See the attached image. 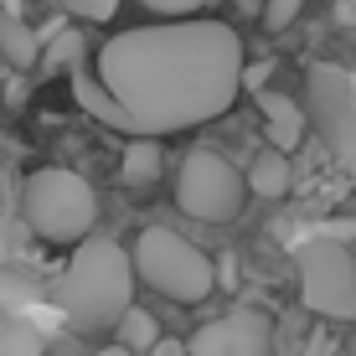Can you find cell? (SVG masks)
I'll list each match as a JSON object with an SVG mask.
<instances>
[{
	"instance_id": "cell-1",
	"label": "cell",
	"mask_w": 356,
	"mask_h": 356,
	"mask_svg": "<svg viewBox=\"0 0 356 356\" xmlns=\"http://www.w3.org/2000/svg\"><path fill=\"white\" fill-rule=\"evenodd\" d=\"M98 83L124 108V134H181L232 108L243 88V42L207 16L134 26L104 42Z\"/></svg>"
},
{
	"instance_id": "cell-2",
	"label": "cell",
	"mask_w": 356,
	"mask_h": 356,
	"mask_svg": "<svg viewBox=\"0 0 356 356\" xmlns=\"http://www.w3.org/2000/svg\"><path fill=\"white\" fill-rule=\"evenodd\" d=\"M134 279H140L134 274V259L119 243L83 238L78 253H72L67 268H63V279L52 284V305L72 325L104 330V325H119L124 310L134 305Z\"/></svg>"
},
{
	"instance_id": "cell-3",
	"label": "cell",
	"mask_w": 356,
	"mask_h": 356,
	"mask_svg": "<svg viewBox=\"0 0 356 356\" xmlns=\"http://www.w3.org/2000/svg\"><path fill=\"white\" fill-rule=\"evenodd\" d=\"M129 259H134V274H140L145 284L155 294H165V300H176V305H202L207 294L217 289L212 259L170 227H145L140 238H134Z\"/></svg>"
},
{
	"instance_id": "cell-4",
	"label": "cell",
	"mask_w": 356,
	"mask_h": 356,
	"mask_svg": "<svg viewBox=\"0 0 356 356\" xmlns=\"http://www.w3.org/2000/svg\"><path fill=\"white\" fill-rule=\"evenodd\" d=\"M21 212H26V222L36 238L47 243H83L98 222V196L93 186L78 176V170H36L26 176V186H21Z\"/></svg>"
},
{
	"instance_id": "cell-5",
	"label": "cell",
	"mask_w": 356,
	"mask_h": 356,
	"mask_svg": "<svg viewBox=\"0 0 356 356\" xmlns=\"http://www.w3.org/2000/svg\"><path fill=\"white\" fill-rule=\"evenodd\" d=\"M248 181L243 170L217 150H191L181 161V176H176V202L181 212L196 217V222H232L248 202Z\"/></svg>"
},
{
	"instance_id": "cell-6",
	"label": "cell",
	"mask_w": 356,
	"mask_h": 356,
	"mask_svg": "<svg viewBox=\"0 0 356 356\" xmlns=\"http://www.w3.org/2000/svg\"><path fill=\"white\" fill-rule=\"evenodd\" d=\"M300 300L305 310L325 315V321L356 315V259L346 253V243L315 238L300 248Z\"/></svg>"
},
{
	"instance_id": "cell-7",
	"label": "cell",
	"mask_w": 356,
	"mask_h": 356,
	"mask_svg": "<svg viewBox=\"0 0 356 356\" xmlns=\"http://www.w3.org/2000/svg\"><path fill=\"white\" fill-rule=\"evenodd\" d=\"M310 114L321 134L330 140V150L346 161V170L356 176V78L346 67H315L310 72Z\"/></svg>"
},
{
	"instance_id": "cell-8",
	"label": "cell",
	"mask_w": 356,
	"mask_h": 356,
	"mask_svg": "<svg viewBox=\"0 0 356 356\" xmlns=\"http://www.w3.org/2000/svg\"><path fill=\"white\" fill-rule=\"evenodd\" d=\"M227 356H274V321L259 305H238L227 315Z\"/></svg>"
},
{
	"instance_id": "cell-9",
	"label": "cell",
	"mask_w": 356,
	"mask_h": 356,
	"mask_svg": "<svg viewBox=\"0 0 356 356\" xmlns=\"http://www.w3.org/2000/svg\"><path fill=\"white\" fill-rule=\"evenodd\" d=\"M259 108H264V124H268V145L294 155L305 140V108L284 93H259Z\"/></svg>"
},
{
	"instance_id": "cell-10",
	"label": "cell",
	"mask_w": 356,
	"mask_h": 356,
	"mask_svg": "<svg viewBox=\"0 0 356 356\" xmlns=\"http://www.w3.org/2000/svg\"><path fill=\"white\" fill-rule=\"evenodd\" d=\"M83 63V31L67 26H42V57H36V78H57V72H72Z\"/></svg>"
},
{
	"instance_id": "cell-11",
	"label": "cell",
	"mask_w": 356,
	"mask_h": 356,
	"mask_svg": "<svg viewBox=\"0 0 356 356\" xmlns=\"http://www.w3.org/2000/svg\"><path fill=\"white\" fill-rule=\"evenodd\" d=\"M0 57H6L10 67H36V57H42V31H31L26 21L16 16V10L0 6Z\"/></svg>"
},
{
	"instance_id": "cell-12",
	"label": "cell",
	"mask_w": 356,
	"mask_h": 356,
	"mask_svg": "<svg viewBox=\"0 0 356 356\" xmlns=\"http://www.w3.org/2000/svg\"><path fill=\"white\" fill-rule=\"evenodd\" d=\"M289 186H294L289 150H274V145H268L264 155H253V165H248V191L253 196H284Z\"/></svg>"
},
{
	"instance_id": "cell-13",
	"label": "cell",
	"mask_w": 356,
	"mask_h": 356,
	"mask_svg": "<svg viewBox=\"0 0 356 356\" xmlns=\"http://www.w3.org/2000/svg\"><path fill=\"white\" fill-rule=\"evenodd\" d=\"M161 165H165L161 140H150V134H134V145H129L124 165H119V176H124V186L145 191V186H155V181H161Z\"/></svg>"
},
{
	"instance_id": "cell-14",
	"label": "cell",
	"mask_w": 356,
	"mask_h": 356,
	"mask_svg": "<svg viewBox=\"0 0 356 356\" xmlns=\"http://www.w3.org/2000/svg\"><path fill=\"white\" fill-rule=\"evenodd\" d=\"M0 356H42V325L31 310H0Z\"/></svg>"
},
{
	"instance_id": "cell-15",
	"label": "cell",
	"mask_w": 356,
	"mask_h": 356,
	"mask_svg": "<svg viewBox=\"0 0 356 356\" xmlns=\"http://www.w3.org/2000/svg\"><path fill=\"white\" fill-rule=\"evenodd\" d=\"M155 341H161V325H155V315H150V310H134V305H129L124 321H119V346H129L134 356H140V351H150Z\"/></svg>"
},
{
	"instance_id": "cell-16",
	"label": "cell",
	"mask_w": 356,
	"mask_h": 356,
	"mask_svg": "<svg viewBox=\"0 0 356 356\" xmlns=\"http://www.w3.org/2000/svg\"><path fill=\"white\" fill-rule=\"evenodd\" d=\"M31 305H36V279H21V274L0 268V310H31Z\"/></svg>"
},
{
	"instance_id": "cell-17",
	"label": "cell",
	"mask_w": 356,
	"mask_h": 356,
	"mask_svg": "<svg viewBox=\"0 0 356 356\" xmlns=\"http://www.w3.org/2000/svg\"><path fill=\"white\" fill-rule=\"evenodd\" d=\"M186 351H191V356H227V321L202 325V330L186 341Z\"/></svg>"
},
{
	"instance_id": "cell-18",
	"label": "cell",
	"mask_w": 356,
	"mask_h": 356,
	"mask_svg": "<svg viewBox=\"0 0 356 356\" xmlns=\"http://www.w3.org/2000/svg\"><path fill=\"white\" fill-rule=\"evenodd\" d=\"M145 10H155V16H170V21H181V16H196V10H207V6H217V0H140Z\"/></svg>"
},
{
	"instance_id": "cell-19",
	"label": "cell",
	"mask_w": 356,
	"mask_h": 356,
	"mask_svg": "<svg viewBox=\"0 0 356 356\" xmlns=\"http://www.w3.org/2000/svg\"><path fill=\"white\" fill-rule=\"evenodd\" d=\"M63 10H72V16H83V21H108L119 10V0H57Z\"/></svg>"
},
{
	"instance_id": "cell-20",
	"label": "cell",
	"mask_w": 356,
	"mask_h": 356,
	"mask_svg": "<svg viewBox=\"0 0 356 356\" xmlns=\"http://www.w3.org/2000/svg\"><path fill=\"white\" fill-rule=\"evenodd\" d=\"M300 10H305V0H268V6H264V26L268 31H284Z\"/></svg>"
},
{
	"instance_id": "cell-21",
	"label": "cell",
	"mask_w": 356,
	"mask_h": 356,
	"mask_svg": "<svg viewBox=\"0 0 356 356\" xmlns=\"http://www.w3.org/2000/svg\"><path fill=\"white\" fill-rule=\"evenodd\" d=\"M145 356H191V351L181 346V341H165V336H161V341H155V346L145 351Z\"/></svg>"
},
{
	"instance_id": "cell-22",
	"label": "cell",
	"mask_w": 356,
	"mask_h": 356,
	"mask_svg": "<svg viewBox=\"0 0 356 356\" xmlns=\"http://www.w3.org/2000/svg\"><path fill=\"white\" fill-rule=\"evenodd\" d=\"M336 16L346 21V26H356V0H341V6H336Z\"/></svg>"
},
{
	"instance_id": "cell-23",
	"label": "cell",
	"mask_w": 356,
	"mask_h": 356,
	"mask_svg": "<svg viewBox=\"0 0 356 356\" xmlns=\"http://www.w3.org/2000/svg\"><path fill=\"white\" fill-rule=\"evenodd\" d=\"M93 356H134L129 346H104V351H93Z\"/></svg>"
},
{
	"instance_id": "cell-24",
	"label": "cell",
	"mask_w": 356,
	"mask_h": 356,
	"mask_svg": "<svg viewBox=\"0 0 356 356\" xmlns=\"http://www.w3.org/2000/svg\"><path fill=\"white\" fill-rule=\"evenodd\" d=\"M351 356H356V330H351Z\"/></svg>"
}]
</instances>
